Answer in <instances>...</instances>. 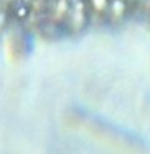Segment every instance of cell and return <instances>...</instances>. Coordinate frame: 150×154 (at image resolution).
<instances>
[{
	"label": "cell",
	"mask_w": 150,
	"mask_h": 154,
	"mask_svg": "<svg viewBox=\"0 0 150 154\" xmlns=\"http://www.w3.org/2000/svg\"><path fill=\"white\" fill-rule=\"evenodd\" d=\"M30 11H31V6L27 5L24 0H21V2L13 8V13H15V16H16L18 19H25V18L30 15Z\"/></svg>",
	"instance_id": "obj_1"
},
{
	"label": "cell",
	"mask_w": 150,
	"mask_h": 154,
	"mask_svg": "<svg viewBox=\"0 0 150 154\" xmlns=\"http://www.w3.org/2000/svg\"><path fill=\"white\" fill-rule=\"evenodd\" d=\"M109 6H110V12H112V15H115V16L124 15L125 9H127L125 0H112V2L109 3Z\"/></svg>",
	"instance_id": "obj_2"
},
{
	"label": "cell",
	"mask_w": 150,
	"mask_h": 154,
	"mask_svg": "<svg viewBox=\"0 0 150 154\" xmlns=\"http://www.w3.org/2000/svg\"><path fill=\"white\" fill-rule=\"evenodd\" d=\"M90 5L96 12H103L109 6V0H90Z\"/></svg>",
	"instance_id": "obj_3"
},
{
	"label": "cell",
	"mask_w": 150,
	"mask_h": 154,
	"mask_svg": "<svg viewBox=\"0 0 150 154\" xmlns=\"http://www.w3.org/2000/svg\"><path fill=\"white\" fill-rule=\"evenodd\" d=\"M68 9H69V0H58V2H56V8H55L56 13L65 15Z\"/></svg>",
	"instance_id": "obj_4"
},
{
	"label": "cell",
	"mask_w": 150,
	"mask_h": 154,
	"mask_svg": "<svg viewBox=\"0 0 150 154\" xmlns=\"http://www.w3.org/2000/svg\"><path fill=\"white\" fill-rule=\"evenodd\" d=\"M147 6H149V8H150V0H147Z\"/></svg>",
	"instance_id": "obj_5"
}]
</instances>
